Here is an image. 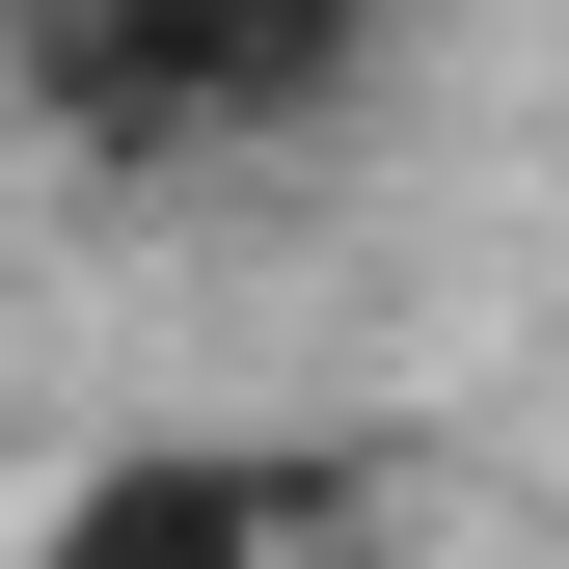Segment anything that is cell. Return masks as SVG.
<instances>
[{
	"label": "cell",
	"mask_w": 569,
	"mask_h": 569,
	"mask_svg": "<svg viewBox=\"0 0 569 569\" xmlns=\"http://www.w3.org/2000/svg\"><path fill=\"white\" fill-rule=\"evenodd\" d=\"M299 516H326V461H244V435H136L82 516H54L28 569H299Z\"/></svg>",
	"instance_id": "2"
},
{
	"label": "cell",
	"mask_w": 569,
	"mask_h": 569,
	"mask_svg": "<svg viewBox=\"0 0 569 569\" xmlns=\"http://www.w3.org/2000/svg\"><path fill=\"white\" fill-rule=\"evenodd\" d=\"M0 54H28L109 163H244V136H299L352 54H380V0H0Z\"/></svg>",
	"instance_id": "1"
}]
</instances>
